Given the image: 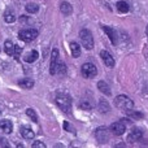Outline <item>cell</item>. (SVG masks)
<instances>
[{
    "instance_id": "obj_1",
    "label": "cell",
    "mask_w": 148,
    "mask_h": 148,
    "mask_svg": "<svg viewBox=\"0 0 148 148\" xmlns=\"http://www.w3.org/2000/svg\"><path fill=\"white\" fill-rule=\"evenodd\" d=\"M57 107L62 110V112H70L72 110V97L66 94H57L55 97Z\"/></svg>"
},
{
    "instance_id": "obj_2",
    "label": "cell",
    "mask_w": 148,
    "mask_h": 148,
    "mask_svg": "<svg viewBox=\"0 0 148 148\" xmlns=\"http://www.w3.org/2000/svg\"><path fill=\"white\" fill-rule=\"evenodd\" d=\"M114 105L117 108H120V109L126 110V112L134 109L133 100H131L129 96H126V95H118V96L114 99Z\"/></svg>"
},
{
    "instance_id": "obj_3",
    "label": "cell",
    "mask_w": 148,
    "mask_h": 148,
    "mask_svg": "<svg viewBox=\"0 0 148 148\" xmlns=\"http://www.w3.org/2000/svg\"><path fill=\"white\" fill-rule=\"evenodd\" d=\"M79 38H81L82 44H83V47L87 51L94 48V38H92V34L88 29H82L79 31Z\"/></svg>"
},
{
    "instance_id": "obj_4",
    "label": "cell",
    "mask_w": 148,
    "mask_h": 148,
    "mask_svg": "<svg viewBox=\"0 0 148 148\" xmlns=\"http://www.w3.org/2000/svg\"><path fill=\"white\" fill-rule=\"evenodd\" d=\"M38 35H39V33L36 29H23V30H21L20 33H18V38H20L21 40L26 42V43L33 42Z\"/></svg>"
},
{
    "instance_id": "obj_5",
    "label": "cell",
    "mask_w": 148,
    "mask_h": 148,
    "mask_svg": "<svg viewBox=\"0 0 148 148\" xmlns=\"http://www.w3.org/2000/svg\"><path fill=\"white\" fill-rule=\"evenodd\" d=\"M81 73L84 78H94L97 75V68L92 62H84L81 66Z\"/></svg>"
},
{
    "instance_id": "obj_6",
    "label": "cell",
    "mask_w": 148,
    "mask_h": 148,
    "mask_svg": "<svg viewBox=\"0 0 148 148\" xmlns=\"http://www.w3.org/2000/svg\"><path fill=\"white\" fill-rule=\"evenodd\" d=\"M95 136H96L99 143H107L108 139H109V129L105 127V126L97 127L95 131Z\"/></svg>"
},
{
    "instance_id": "obj_7",
    "label": "cell",
    "mask_w": 148,
    "mask_h": 148,
    "mask_svg": "<svg viewBox=\"0 0 148 148\" xmlns=\"http://www.w3.org/2000/svg\"><path fill=\"white\" fill-rule=\"evenodd\" d=\"M109 130H110V133H112L113 135L120 136V135H122V134L126 131V125L122 122V121H118V122H113L112 125H110Z\"/></svg>"
},
{
    "instance_id": "obj_8",
    "label": "cell",
    "mask_w": 148,
    "mask_h": 148,
    "mask_svg": "<svg viewBox=\"0 0 148 148\" xmlns=\"http://www.w3.org/2000/svg\"><path fill=\"white\" fill-rule=\"evenodd\" d=\"M59 49L53 48L52 49V53H51V66H49V73L52 75L56 74V66H57V62H59Z\"/></svg>"
},
{
    "instance_id": "obj_9",
    "label": "cell",
    "mask_w": 148,
    "mask_h": 148,
    "mask_svg": "<svg viewBox=\"0 0 148 148\" xmlns=\"http://www.w3.org/2000/svg\"><path fill=\"white\" fill-rule=\"evenodd\" d=\"M100 57H101L103 62L105 64V66L108 68H113L114 66V59L112 57V55L107 51H101L100 52Z\"/></svg>"
},
{
    "instance_id": "obj_10",
    "label": "cell",
    "mask_w": 148,
    "mask_h": 148,
    "mask_svg": "<svg viewBox=\"0 0 148 148\" xmlns=\"http://www.w3.org/2000/svg\"><path fill=\"white\" fill-rule=\"evenodd\" d=\"M103 30H104L105 33H107V35L109 36V39H110V42H112L113 46H117L118 44V35L114 31V29L109 27V26H103Z\"/></svg>"
},
{
    "instance_id": "obj_11",
    "label": "cell",
    "mask_w": 148,
    "mask_h": 148,
    "mask_svg": "<svg viewBox=\"0 0 148 148\" xmlns=\"http://www.w3.org/2000/svg\"><path fill=\"white\" fill-rule=\"evenodd\" d=\"M142 136H143V131H142V129L135 127L130 134H129V136H127V142H130V143H135V142L140 140Z\"/></svg>"
},
{
    "instance_id": "obj_12",
    "label": "cell",
    "mask_w": 148,
    "mask_h": 148,
    "mask_svg": "<svg viewBox=\"0 0 148 148\" xmlns=\"http://www.w3.org/2000/svg\"><path fill=\"white\" fill-rule=\"evenodd\" d=\"M0 129L5 134H10L13 131V123L9 120H3V121H0Z\"/></svg>"
},
{
    "instance_id": "obj_13",
    "label": "cell",
    "mask_w": 148,
    "mask_h": 148,
    "mask_svg": "<svg viewBox=\"0 0 148 148\" xmlns=\"http://www.w3.org/2000/svg\"><path fill=\"white\" fill-rule=\"evenodd\" d=\"M20 131H21V135L25 139H34V136H35V133L33 131V129L27 127V126H22L20 129Z\"/></svg>"
},
{
    "instance_id": "obj_14",
    "label": "cell",
    "mask_w": 148,
    "mask_h": 148,
    "mask_svg": "<svg viewBox=\"0 0 148 148\" xmlns=\"http://www.w3.org/2000/svg\"><path fill=\"white\" fill-rule=\"evenodd\" d=\"M60 10H61V13L64 16H70L73 13L72 5H70L68 1H62L61 3V5H60Z\"/></svg>"
},
{
    "instance_id": "obj_15",
    "label": "cell",
    "mask_w": 148,
    "mask_h": 148,
    "mask_svg": "<svg viewBox=\"0 0 148 148\" xmlns=\"http://www.w3.org/2000/svg\"><path fill=\"white\" fill-rule=\"evenodd\" d=\"M18 86L22 87L25 90H30L34 87V81L33 79H29V78H25V79H20L18 81Z\"/></svg>"
},
{
    "instance_id": "obj_16",
    "label": "cell",
    "mask_w": 148,
    "mask_h": 148,
    "mask_svg": "<svg viewBox=\"0 0 148 148\" xmlns=\"http://www.w3.org/2000/svg\"><path fill=\"white\" fill-rule=\"evenodd\" d=\"M97 88L100 90V92H103V94L107 95V96H110V94H112V92H110L109 86H108L104 81H99V82H97Z\"/></svg>"
},
{
    "instance_id": "obj_17",
    "label": "cell",
    "mask_w": 148,
    "mask_h": 148,
    "mask_svg": "<svg viewBox=\"0 0 148 148\" xmlns=\"http://www.w3.org/2000/svg\"><path fill=\"white\" fill-rule=\"evenodd\" d=\"M69 47H70V51H72L73 57H79V56H81V46H79L78 43L72 42Z\"/></svg>"
},
{
    "instance_id": "obj_18",
    "label": "cell",
    "mask_w": 148,
    "mask_h": 148,
    "mask_svg": "<svg viewBox=\"0 0 148 148\" xmlns=\"http://www.w3.org/2000/svg\"><path fill=\"white\" fill-rule=\"evenodd\" d=\"M39 57V53H38V51H31V52H29L27 55L25 56V61L26 62H29V64H31V62H34V61H36V59Z\"/></svg>"
},
{
    "instance_id": "obj_19",
    "label": "cell",
    "mask_w": 148,
    "mask_h": 148,
    "mask_svg": "<svg viewBox=\"0 0 148 148\" xmlns=\"http://www.w3.org/2000/svg\"><path fill=\"white\" fill-rule=\"evenodd\" d=\"M4 51L8 56H13V52H14V44L10 40H5L4 43Z\"/></svg>"
},
{
    "instance_id": "obj_20",
    "label": "cell",
    "mask_w": 148,
    "mask_h": 148,
    "mask_svg": "<svg viewBox=\"0 0 148 148\" xmlns=\"http://www.w3.org/2000/svg\"><path fill=\"white\" fill-rule=\"evenodd\" d=\"M97 109H99L101 113H107L110 110V107H109L107 100H100L99 104H97Z\"/></svg>"
},
{
    "instance_id": "obj_21",
    "label": "cell",
    "mask_w": 148,
    "mask_h": 148,
    "mask_svg": "<svg viewBox=\"0 0 148 148\" xmlns=\"http://www.w3.org/2000/svg\"><path fill=\"white\" fill-rule=\"evenodd\" d=\"M4 20H5V22H8V23H13V22H14V21H16V14L13 13V10L8 9L7 12H5Z\"/></svg>"
},
{
    "instance_id": "obj_22",
    "label": "cell",
    "mask_w": 148,
    "mask_h": 148,
    "mask_svg": "<svg viewBox=\"0 0 148 148\" xmlns=\"http://www.w3.org/2000/svg\"><path fill=\"white\" fill-rule=\"evenodd\" d=\"M117 9H118V12H121V13H127L129 10H130V7H129V4L126 1H118Z\"/></svg>"
},
{
    "instance_id": "obj_23",
    "label": "cell",
    "mask_w": 148,
    "mask_h": 148,
    "mask_svg": "<svg viewBox=\"0 0 148 148\" xmlns=\"http://www.w3.org/2000/svg\"><path fill=\"white\" fill-rule=\"evenodd\" d=\"M79 108H81V109H83V110H90V109H92V104H91V101H90V100L83 99L81 103H79Z\"/></svg>"
},
{
    "instance_id": "obj_24",
    "label": "cell",
    "mask_w": 148,
    "mask_h": 148,
    "mask_svg": "<svg viewBox=\"0 0 148 148\" xmlns=\"http://www.w3.org/2000/svg\"><path fill=\"white\" fill-rule=\"evenodd\" d=\"M66 73V66L64 62H57L56 66V74H65Z\"/></svg>"
},
{
    "instance_id": "obj_25",
    "label": "cell",
    "mask_w": 148,
    "mask_h": 148,
    "mask_svg": "<svg viewBox=\"0 0 148 148\" xmlns=\"http://www.w3.org/2000/svg\"><path fill=\"white\" fill-rule=\"evenodd\" d=\"M26 10L29 13H36L39 10V7L36 4H34V3H30V4L26 5Z\"/></svg>"
},
{
    "instance_id": "obj_26",
    "label": "cell",
    "mask_w": 148,
    "mask_h": 148,
    "mask_svg": "<svg viewBox=\"0 0 148 148\" xmlns=\"http://www.w3.org/2000/svg\"><path fill=\"white\" fill-rule=\"evenodd\" d=\"M26 114H27L29 117L31 118V121H34V122H36V121H38V116H36V113L34 112V109H31V108L26 109Z\"/></svg>"
},
{
    "instance_id": "obj_27",
    "label": "cell",
    "mask_w": 148,
    "mask_h": 148,
    "mask_svg": "<svg viewBox=\"0 0 148 148\" xmlns=\"http://www.w3.org/2000/svg\"><path fill=\"white\" fill-rule=\"evenodd\" d=\"M127 114L130 116V117H133V118H143V117H144L143 113H140V112H134L133 109H131V110H127Z\"/></svg>"
},
{
    "instance_id": "obj_28",
    "label": "cell",
    "mask_w": 148,
    "mask_h": 148,
    "mask_svg": "<svg viewBox=\"0 0 148 148\" xmlns=\"http://www.w3.org/2000/svg\"><path fill=\"white\" fill-rule=\"evenodd\" d=\"M21 51H22V48H21L20 46H14V52H13V56L16 57V59H20V55H21Z\"/></svg>"
},
{
    "instance_id": "obj_29",
    "label": "cell",
    "mask_w": 148,
    "mask_h": 148,
    "mask_svg": "<svg viewBox=\"0 0 148 148\" xmlns=\"http://www.w3.org/2000/svg\"><path fill=\"white\" fill-rule=\"evenodd\" d=\"M31 147H33V148H46V144L42 143L40 140H36V142H34Z\"/></svg>"
},
{
    "instance_id": "obj_30",
    "label": "cell",
    "mask_w": 148,
    "mask_h": 148,
    "mask_svg": "<svg viewBox=\"0 0 148 148\" xmlns=\"http://www.w3.org/2000/svg\"><path fill=\"white\" fill-rule=\"evenodd\" d=\"M64 129H65V130H70V131H72V133H75V131H74V129H73L72 126L69 125V123L66 122V121H65V122H64Z\"/></svg>"
},
{
    "instance_id": "obj_31",
    "label": "cell",
    "mask_w": 148,
    "mask_h": 148,
    "mask_svg": "<svg viewBox=\"0 0 148 148\" xmlns=\"http://www.w3.org/2000/svg\"><path fill=\"white\" fill-rule=\"evenodd\" d=\"M146 34H147V36H148V25H147V27H146Z\"/></svg>"
},
{
    "instance_id": "obj_32",
    "label": "cell",
    "mask_w": 148,
    "mask_h": 148,
    "mask_svg": "<svg viewBox=\"0 0 148 148\" xmlns=\"http://www.w3.org/2000/svg\"><path fill=\"white\" fill-rule=\"evenodd\" d=\"M0 113H1V110H0Z\"/></svg>"
}]
</instances>
